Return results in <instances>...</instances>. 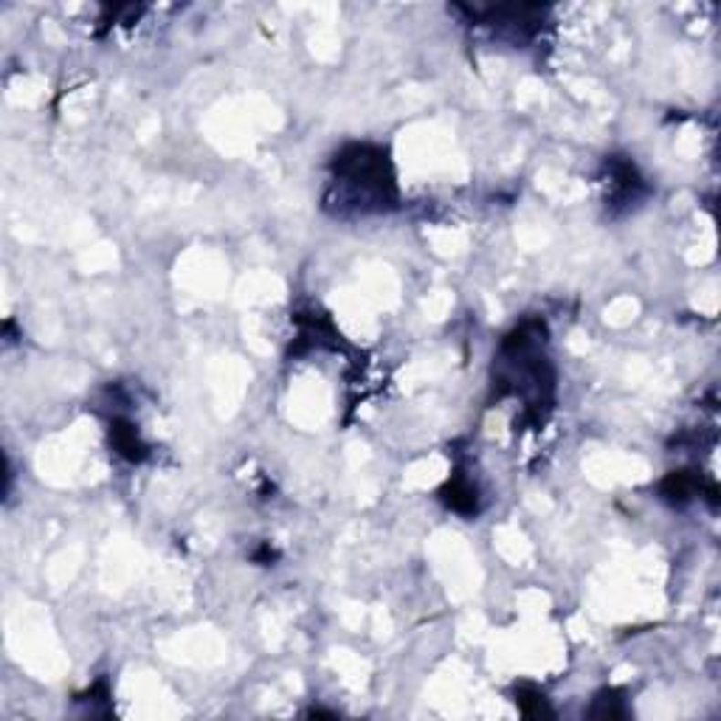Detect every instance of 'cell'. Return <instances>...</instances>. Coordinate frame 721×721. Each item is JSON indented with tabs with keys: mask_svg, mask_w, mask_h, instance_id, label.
<instances>
[{
	"mask_svg": "<svg viewBox=\"0 0 721 721\" xmlns=\"http://www.w3.org/2000/svg\"><path fill=\"white\" fill-rule=\"evenodd\" d=\"M643 189V181L634 170V163L629 161H611V192L614 201L620 204H632L637 201V192Z\"/></svg>",
	"mask_w": 721,
	"mask_h": 721,
	"instance_id": "277c9868",
	"label": "cell"
},
{
	"mask_svg": "<svg viewBox=\"0 0 721 721\" xmlns=\"http://www.w3.org/2000/svg\"><path fill=\"white\" fill-rule=\"evenodd\" d=\"M333 186L339 192V206L360 214L383 212L395 206L398 198L389 155L370 144H352L336 155Z\"/></svg>",
	"mask_w": 721,
	"mask_h": 721,
	"instance_id": "6da1fadb",
	"label": "cell"
},
{
	"mask_svg": "<svg viewBox=\"0 0 721 721\" xmlns=\"http://www.w3.org/2000/svg\"><path fill=\"white\" fill-rule=\"evenodd\" d=\"M518 699V707H521V713L524 716H547L549 710H547V699H544V694H538L536 687H521V691L516 694Z\"/></svg>",
	"mask_w": 721,
	"mask_h": 721,
	"instance_id": "8992f818",
	"label": "cell"
},
{
	"mask_svg": "<svg viewBox=\"0 0 721 721\" xmlns=\"http://www.w3.org/2000/svg\"><path fill=\"white\" fill-rule=\"evenodd\" d=\"M440 496L443 502L456 510V513H463V516H471L479 510V496H476V487L468 482V479H460V476H454L443 490H440Z\"/></svg>",
	"mask_w": 721,
	"mask_h": 721,
	"instance_id": "3957f363",
	"label": "cell"
},
{
	"mask_svg": "<svg viewBox=\"0 0 721 721\" xmlns=\"http://www.w3.org/2000/svg\"><path fill=\"white\" fill-rule=\"evenodd\" d=\"M110 443L124 456V460H130V463H141L144 456H147V445L141 443L139 432L130 423H124V420L110 423Z\"/></svg>",
	"mask_w": 721,
	"mask_h": 721,
	"instance_id": "7a4b0ae2",
	"label": "cell"
},
{
	"mask_svg": "<svg viewBox=\"0 0 721 721\" xmlns=\"http://www.w3.org/2000/svg\"><path fill=\"white\" fill-rule=\"evenodd\" d=\"M696 479L687 476V474H671L665 482H663V496L671 499V502H687L694 494H696Z\"/></svg>",
	"mask_w": 721,
	"mask_h": 721,
	"instance_id": "5b68a950",
	"label": "cell"
}]
</instances>
